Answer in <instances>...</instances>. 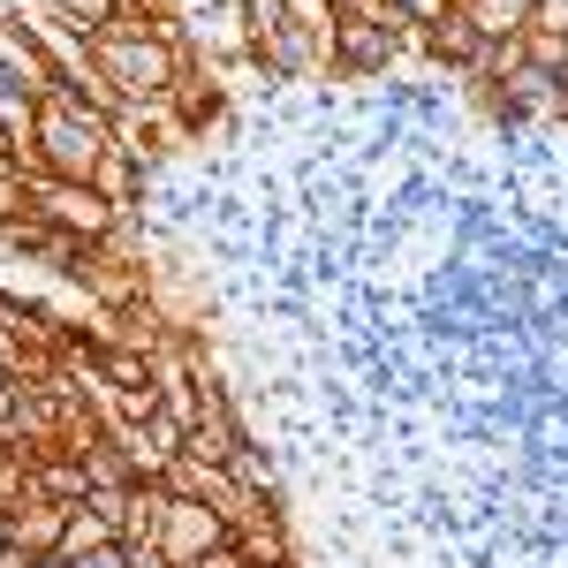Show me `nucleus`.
Listing matches in <instances>:
<instances>
[{
	"label": "nucleus",
	"mask_w": 568,
	"mask_h": 568,
	"mask_svg": "<svg viewBox=\"0 0 568 568\" xmlns=\"http://www.w3.org/2000/svg\"><path fill=\"white\" fill-rule=\"evenodd\" d=\"M61 538H69V508H61V500H23V508H8V546H16V554L45 561V554H61Z\"/></svg>",
	"instance_id": "6"
},
{
	"label": "nucleus",
	"mask_w": 568,
	"mask_h": 568,
	"mask_svg": "<svg viewBox=\"0 0 568 568\" xmlns=\"http://www.w3.org/2000/svg\"><path fill=\"white\" fill-rule=\"evenodd\" d=\"M114 538H122V530H114V524H106V516H99V508L84 500V508H69V538H61V561L77 568L84 554H99V546H114Z\"/></svg>",
	"instance_id": "11"
},
{
	"label": "nucleus",
	"mask_w": 568,
	"mask_h": 568,
	"mask_svg": "<svg viewBox=\"0 0 568 568\" xmlns=\"http://www.w3.org/2000/svg\"><path fill=\"white\" fill-rule=\"evenodd\" d=\"M77 568H130V546L114 538V546H99V554H84V561H77Z\"/></svg>",
	"instance_id": "14"
},
{
	"label": "nucleus",
	"mask_w": 568,
	"mask_h": 568,
	"mask_svg": "<svg viewBox=\"0 0 568 568\" xmlns=\"http://www.w3.org/2000/svg\"><path fill=\"white\" fill-rule=\"evenodd\" d=\"M8 379H16V372H8V356H0V387H8Z\"/></svg>",
	"instance_id": "16"
},
{
	"label": "nucleus",
	"mask_w": 568,
	"mask_h": 568,
	"mask_svg": "<svg viewBox=\"0 0 568 568\" xmlns=\"http://www.w3.org/2000/svg\"><path fill=\"white\" fill-rule=\"evenodd\" d=\"M114 152V114H99L84 91H45L39 99V168L61 182H91Z\"/></svg>",
	"instance_id": "1"
},
{
	"label": "nucleus",
	"mask_w": 568,
	"mask_h": 568,
	"mask_svg": "<svg viewBox=\"0 0 568 568\" xmlns=\"http://www.w3.org/2000/svg\"><path fill=\"white\" fill-rule=\"evenodd\" d=\"M0 69H8V84L45 99V91H61V69H53V53L45 39L23 23V8H0Z\"/></svg>",
	"instance_id": "4"
},
{
	"label": "nucleus",
	"mask_w": 568,
	"mask_h": 568,
	"mask_svg": "<svg viewBox=\"0 0 568 568\" xmlns=\"http://www.w3.org/2000/svg\"><path fill=\"white\" fill-rule=\"evenodd\" d=\"M39 500H61V508H84L91 500V470L77 463V455H39Z\"/></svg>",
	"instance_id": "10"
},
{
	"label": "nucleus",
	"mask_w": 568,
	"mask_h": 568,
	"mask_svg": "<svg viewBox=\"0 0 568 568\" xmlns=\"http://www.w3.org/2000/svg\"><path fill=\"white\" fill-rule=\"evenodd\" d=\"M39 8H53V16H61V23H77V31H99V23H106V16H114V8H122V0H39Z\"/></svg>",
	"instance_id": "13"
},
{
	"label": "nucleus",
	"mask_w": 568,
	"mask_h": 568,
	"mask_svg": "<svg viewBox=\"0 0 568 568\" xmlns=\"http://www.w3.org/2000/svg\"><path fill=\"white\" fill-rule=\"evenodd\" d=\"M455 8L478 23L485 45H508V39H524L530 23H538V0H455Z\"/></svg>",
	"instance_id": "8"
},
{
	"label": "nucleus",
	"mask_w": 568,
	"mask_h": 568,
	"mask_svg": "<svg viewBox=\"0 0 568 568\" xmlns=\"http://www.w3.org/2000/svg\"><path fill=\"white\" fill-rule=\"evenodd\" d=\"M516 53H524V69L554 77V84L568 77V31H546V23H530L524 39H516Z\"/></svg>",
	"instance_id": "12"
},
{
	"label": "nucleus",
	"mask_w": 568,
	"mask_h": 568,
	"mask_svg": "<svg viewBox=\"0 0 568 568\" xmlns=\"http://www.w3.org/2000/svg\"><path fill=\"white\" fill-rule=\"evenodd\" d=\"M425 53H439V61L455 69V77H478V69H485V53H493V45L478 39V23H470V16H463V8L447 0V8H439L433 23H425Z\"/></svg>",
	"instance_id": "5"
},
{
	"label": "nucleus",
	"mask_w": 568,
	"mask_h": 568,
	"mask_svg": "<svg viewBox=\"0 0 568 568\" xmlns=\"http://www.w3.org/2000/svg\"><path fill=\"white\" fill-rule=\"evenodd\" d=\"M227 538H235V530H227V516H220V508L182 500V493H175V500H168V516H160V538H152V546H160L175 568H197L213 546H227Z\"/></svg>",
	"instance_id": "3"
},
{
	"label": "nucleus",
	"mask_w": 568,
	"mask_h": 568,
	"mask_svg": "<svg viewBox=\"0 0 568 568\" xmlns=\"http://www.w3.org/2000/svg\"><path fill=\"white\" fill-rule=\"evenodd\" d=\"M538 23L546 31H568V0H538Z\"/></svg>",
	"instance_id": "15"
},
{
	"label": "nucleus",
	"mask_w": 568,
	"mask_h": 568,
	"mask_svg": "<svg viewBox=\"0 0 568 568\" xmlns=\"http://www.w3.org/2000/svg\"><path fill=\"white\" fill-rule=\"evenodd\" d=\"M31 197H39V213L53 220V227H69V235H84V243H99V235H114V227H122V213H114L91 182L39 175V182H31Z\"/></svg>",
	"instance_id": "2"
},
{
	"label": "nucleus",
	"mask_w": 568,
	"mask_h": 568,
	"mask_svg": "<svg viewBox=\"0 0 568 568\" xmlns=\"http://www.w3.org/2000/svg\"><path fill=\"white\" fill-rule=\"evenodd\" d=\"M168 500H175V493H168V485L160 478H136L130 493H122V546H152V538H160V516H168Z\"/></svg>",
	"instance_id": "7"
},
{
	"label": "nucleus",
	"mask_w": 568,
	"mask_h": 568,
	"mask_svg": "<svg viewBox=\"0 0 568 568\" xmlns=\"http://www.w3.org/2000/svg\"><path fill=\"white\" fill-rule=\"evenodd\" d=\"M144 175H152V168H144V160H130V152H122V144H114V152H106V160H99V175H91V190H99V197H106V205H114V213L130 220L136 205H144Z\"/></svg>",
	"instance_id": "9"
}]
</instances>
